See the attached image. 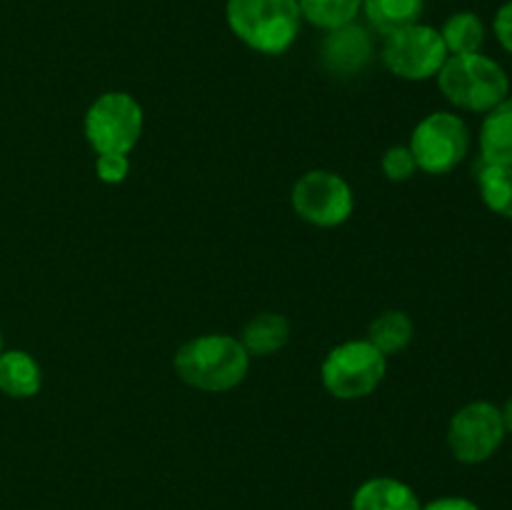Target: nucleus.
<instances>
[{
    "instance_id": "13",
    "label": "nucleus",
    "mask_w": 512,
    "mask_h": 510,
    "mask_svg": "<svg viewBox=\"0 0 512 510\" xmlns=\"http://www.w3.org/2000/svg\"><path fill=\"white\" fill-rule=\"evenodd\" d=\"M43 388V370L25 350L0 353V393L15 400L35 398Z\"/></svg>"
},
{
    "instance_id": "19",
    "label": "nucleus",
    "mask_w": 512,
    "mask_h": 510,
    "mask_svg": "<svg viewBox=\"0 0 512 510\" xmlns=\"http://www.w3.org/2000/svg\"><path fill=\"white\" fill-rule=\"evenodd\" d=\"M305 23L320 30H338L355 23L363 10V0H298Z\"/></svg>"
},
{
    "instance_id": "17",
    "label": "nucleus",
    "mask_w": 512,
    "mask_h": 510,
    "mask_svg": "<svg viewBox=\"0 0 512 510\" xmlns=\"http://www.w3.org/2000/svg\"><path fill=\"white\" fill-rule=\"evenodd\" d=\"M475 178L485 208L500 218L512 220V165H490L480 160Z\"/></svg>"
},
{
    "instance_id": "25",
    "label": "nucleus",
    "mask_w": 512,
    "mask_h": 510,
    "mask_svg": "<svg viewBox=\"0 0 512 510\" xmlns=\"http://www.w3.org/2000/svg\"><path fill=\"white\" fill-rule=\"evenodd\" d=\"M0 353H3V335H0Z\"/></svg>"
},
{
    "instance_id": "22",
    "label": "nucleus",
    "mask_w": 512,
    "mask_h": 510,
    "mask_svg": "<svg viewBox=\"0 0 512 510\" xmlns=\"http://www.w3.org/2000/svg\"><path fill=\"white\" fill-rule=\"evenodd\" d=\"M493 33H495V40L500 43V48L512 55V0L500 5L498 13H495Z\"/></svg>"
},
{
    "instance_id": "24",
    "label": "nucleus",
    "mask_w": 512,
    "mask_h": 510,
    "mask_svg": "<svg viewBox=\"0 0 512 510\" xmlns=\"http://www.w3.org/2000/svg\"><path fill=\"white\" fill-rule=\"evenodd\" d=\"M500 415H503V423H505V433L512 435V398L508 400V403L500 408Z\"/></svg>"
},
{
    "instance_id": "10",
    "label": "nucleus",
    "mask_w": 512,
    "mask_h": 510,
    "mask_svg": "<svg viewBox=\"0 0 512 510\" xmlns=\"http://www.w3.org/2000/svg\"><path fill=\"white\" fill-rule=\"evenodd\" d=\"M323 63L335 75H355L368 65L373 55V43L365 28L350 23L338 30H328L323 40Z\"/></svg>"
},
{
    "instance_id": "12",
    "label": "nucleus",
    "mask_w": 512,
    "mask_h": 510,
    "mask_svg": "<svg viewBox=\"0 0 512 510\" xmlns=\"http://www.w3.org/2000/svg\"><path fill=\"white\" fill-rule=\"evenodd\" d=\"M478 143L483 163L512 165V95L485 113Z\"/></svg>"
},
{
    "instance_id": "8",
    "label": "nucleus",
    "mask_w": 512,
    "mask_h": 510,
    "mask_svg": "<svg viewBox=\"0 0 512 510\" xmlns=\"http://www.w3.org/2000/svg\"><path fill=\"white\" fill-rule=\"evenodd\" d=\"M295 213L315 228H338L353 215L355 193L343 175L333 170H308L290 193Z\"/></svg>"
},
{
    "instance_id": "16",
    "label": "nucleus",
    "mask_w": 512,
    "mask_h": 510,
    "mask_svg": "<svg viewBox=\"0 0 512 510\" xmlns=\"http://www.w3.org/2000/svg\"><path fill=\"white\" fill-rule=\"evenodd\" d=\"M440 35H443V43L450 55H470L483 50L488 30H485L483 18L478 13L460 10V13H453L445 20Z\"/></svg>"
},
{
    "instance_id": "5",
    "label": "nucleus",
    "mask_w": 512,
    "mask_h": 510,
    "mask_svg": "<svg viewBox=\"0 0 512 510\" xmlns=\"http://www.w3.org/2000/svg\"><path fill=\"white\" fill-rule=\"evenodd\" d=\"M145 115L138 100L123 90H110L90 103L83 120V133L98 155L123 153L138 145L143 135Z\"/></svg>"
},
{
    "instance_id": "14",
    "label": "nucleus",
    "mask_w": 512,
    "mask_h": 510,
    "mask_svg": "<svg viewBox=\"0 0 512 510\" xmlns=\"http://www.w3.org/2000/svg\"><path fill=\"white\" fill-rule=\"evenodd\" d=\"M290 340V323L280 313H260L243 328V348L250 358H265L285 348Z\"/></svg>"
},
{
    "instance_id": "20",
    "label": "nucleus",
    "mask_w": 512,
    "mask_h": 510,
    "mask_svg": "<svg viewBox=\"0 0 512 510\" xmlns=\"http://www.w3.org/2000/svg\"><path fill=\"white\" fill-rule=\"evenodd\" d=\"M380 165H383V173L390 183H405V180H410L418 173V165H415V158L408 145H393V148L385 150Z\"/></svg>"
},
{
    "instance_id": "18",
    "label": "nucleus",
    "mask_w": 512,
    "mask_h": 510,
    "mask_svg": "<svg viewBox=\"0 0 512 510\" xmlns=\"http://www.w3.org/2000/svg\"><path fill=\"white\" fill-rule=\"evenodd\" d=\"M413 333L415 325L408 313H403V310H385L383 315H378L370 323L368 340L383 355H395L408 348L410 340H413Z\"/></svg>"
},
{
    "instance_id": "2",
    "label": "nucleus",
    "mask_w": 512,
    "mask_h": 510,
    "mask_svg": "<svg viewBox=\"0 0 512 510\" xmlns=\"http://www.w3.org/2000/svg\"><path fill=\"white\" fill-rule=\"evenodd\" d=\"M225 23L230 33L263 55H283L303 28L298 0H228Z\"/></svg>"
},
{
    "instance_id": "21",
    "label": "nucleus",
    "mask_w": 512,
    "mask_h": 510,
    "mask_svg": "<svg viewBox=\"0 0 512 510\" xmlns=\"http://www.w3.org/2000/svg\"><path fill=\"white\" fill-rule=\"evenodd\" d=\"M95 173L105 185H120L130 173V158L123 153H103L95 158Z\"/></svg>"
},
{
    "instance_id": "23",
    "label": "nucleus",
    "mask_w": 512,
    "mask_h": 510,
    "mask_svg": "<svg viewBox=\"0 0 512 510\" xmlns=\"http://www.w3.org/2000/svg\"><path fill=\"white\" fill-rule=\"evenodd\" d=\"M420 510H480L473 500L463 498V495H443V498L430 500Z\"/></svg>"
},
{
    "instance_id": "15",
    "label": "nucleus",
    "mask_w": 512,
    "mask_h": 510,
    "mask_svg": "<svg viewBox=\"0 0 512 510\" xmlns=\"http://www.w3.org/2000/svg\"><path fill=\"white\" fill-rule=\"evenodd\" d=\"M363 10L380 35H390L405 25L420 23L425 0H363Z\"/></svg>"
},
{
    "instance_id": "7",
    "label": "nucleus",
    "mask_w": 512,
    "mask_h": 510,
    "mask_svg": "<svg viewBox=\"0 0 512 510\" xmlns=\"http://www.w3.org/2000/svg\"><path fill=\"white\" fill-rule=\"evenodd\" d=\"M380 58H383L385 68L398 78L410 80V83H423V80L435 78L440 73L450 53L438 28L413 23L385 35Z\"/></svg>"
},
{
    "instance_id": "6",
    "label": "nucleus",
    "mask_w": 512,
    "mask_h": 510,
    "mask_svg": "<svg viewBox=\"0 0 512 510\" xmlns=\"http://www.w3.org/2000/svg\"><path fill=\"white\" fill-rule=\"evenodd\" d=\"M418 170L428 175H448L470 153V128L460 115L435 110L415 125L408 143Z\"/></svg>"
},
{
    "instance_id": "3",
    "label": "nucleus",
    "mask_w": 512,
    "mask_h": 510,
    "mask_svg": "<svg viewBox=\"0 0 512 510\" xmlns=\"http://www.w3.org/2000/svg\"><path fill=\"white\" fill-rule=\"evenodd\" d=\"M435 78L445 100L468 113H488L510 95L505 68L483 53L450 55Z\"/></svg>"
},
{
    "instance_id": "1",
    "label": "nucleus",
    "mask_w": 512,
    "mask_h": 510,
    "mask_svg": "<svg viewBox=\"0 0 512 510\" xmlns=\"http://www.w3.org/2000/svg\"><path fill=\"white\" fill-rule=\"evenodd\" d=\"M173 365L178 378L190 388L203 393H225L245 380L250 355L233 335L210 333L180 345Z\"/></svg>"
},
{
    "instance_id": "4",
    "label": "nucleus",
    "mask_w": 512,
    "mask_h": 510,
    "mask_svg": "<svg viewBox=\"0 0 512 510\" xmlns=\"http://www.w3.org/2000/svg\"><path fill=\"white\" fill-rule=\"evenodd\" d=\"M385 370H388V355L380 353L368 338L345 340L325 355L320 378L333 398L360 400L383 383Z\"/></svg>"
},
{
    "instance_id": "9",
    "label": "nucleus",
    "mask_w": 512,
    "mask_h": 510,
    "mask_svg": "<svg viewBox=\"0 0 512 510\" xmlns=\"http://www.w3.org/2000/svg\"><path fill=\"white\" fill-rule=\"evenodd\" d=\"M505 440L500 408L488 400H473L450 418L448 448L463 465H480L493 458Z\"/></svg>"
},
{
    "instance_id": "11",
    "label": "nucleus",
    "mask_w": 512,
    "mask_h": 510,
    "mask_svg": "<svg viewBox=\"0 0 512 510\" xmlns=\"http://www.w3.org/2000/svg\"><path fill=\"white\" fill-rule=\"evenodd\" d=\"M418 493L408 483L390 475H378L360 485L353 493L350 510H420Z\"/></svg>"
}]
</instances>
